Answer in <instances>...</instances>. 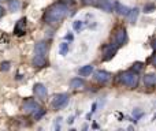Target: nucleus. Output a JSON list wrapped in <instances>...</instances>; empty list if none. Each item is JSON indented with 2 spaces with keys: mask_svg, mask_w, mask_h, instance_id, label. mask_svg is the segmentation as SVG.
<instances>
[{
  "mask_svg": "<svg viewBox=\"0 0 156 131\" xmlns=\"http://www.w3.org/2000/svg\"><path fill=\"white\" fill-rule=\"evenodd\" d=\"M69 14V6L66 3H55L47 10V13L44 15V19L48 25H58L59 22H62L63 19L67 17Z\"/></svg>",
  "mask_w": 156,
  "mask_h": 131,
  "instance_id": "nucleus-1",
  "label": "nucleus"
},
{
  "mask_svg": "<svg viewBox=\"0 0 156 131\" xmlns=\"http://www.w3.org/2000/svg\"><path fill=\"white\" fill-rule=\"evenodd\" d=\"M119 81L122 82L123 85H126L127 87L134 89L138 85V75L134 71H125V72H122L119 75Z\"/></svg>",
  "mask_w": 156,
  "mask_h": 131,
  "instance_id": "nucleus-2",
  "label": "nucleus"
},
{
  "mask_svg": "<svg viewBox=\"0 0 156 131\" xmlns=\"http://www.w3.org/2000/svg\"><path fill=\"white\" fill-rule=\"evenodd\" d=\"M69 94L66 93H60V94H56L55 97H54V100H52V106L55 108V109H63L64 106L69 104Z\"/></svg>",
  "mask_w": 156,
  "mask_h": 131,
  "instance_id": "nucleus-3",
  "label": "nucleus"
},
{
  "mask_svg": "<svg viewBox=\"0 0 156 131\" xmlns=\"http://www.w3.org/2000/svg\"><path fill=\"white\" fill-rule=\"evenodd\" d=\"M118 48L119 47H116V45H115V44H110V45H106V47H104V49H103V52H104V53H103V55H104V56H103V59H104V60H111V59H112L114 56H115V53H116V52H118Z\"/></svg>",
  "mask_w": 156,
  "mask_h": 131,
  "instance_id": "nucleus-4",
  "label": "nucleus"
},
{
  "mask_svg": "<svg viewBox=\"0 0 156 131\" xmlns=\"http://www.w3.org/2000/svg\"><path fill=\"white\" fill-rule=\"evenodd\" d=\"M111 76L112 75L110 74L108 71H104V70H97V71H94V79L100 83H106L111 79Z\"/></svg>",
  "mask_w": 156,
  "mask_h": 131,
  "instance_id": "nucleus-5",
  "label": "nucleus"
},
{
  "mask_svg": "<svg viewBox=\"0 0 156 131\" xmlns=\"http://www.w3.org/2000/svg\"><path fill=\"white\" fill-rule=\"evenodd\" d=\"M33 92H34V94L37 96L38 98H41V100H45V98H47V94H48L47 86L43 85V83H36L34 87H33Z\"/></svg>",
  "mask_w": 156,
  "mask_h": 131,
  "instance_id": "nucleus-6",
  "label": "nucleus"
},
{
  "mask_svg": "<svg viewBox=\"0 0 156 131\" xmlns=\"http://www.w3.org/2000/svg\"><path fill=\"white\" fill-rule=\"evenodd\" d=\"M114 38H115V45H116V47H122V45L126 43V38H127L126 30L123 29V27L118 29L116 33H115V37Z\"/></svg>",
  "mask_w": 156,
  "mask_h": 131,
  "instance_id": "nucleus-7",
  "label": "nucleus"
},
{
  "mask_svg": "<svg viewBox=\"0 0 156 131\" xmlns=\"http://www.w3.org/2000/svg\"><path fill=\"white\" fill-rule=\"evenodd\" d=\"M47 43L45 41H40L36 44L34 47V57H45L47 55Z\"/></svg>",
  "mask_w": 156,
  "mask_h": 131,
  "instance_id": "nucleus-8",
  "label": "nucleus"
},
{
  "mask_svg": "<svg viewBox=\"0 0 156 131\" xmlns=\"http://www.w3.org/2000/svg\"><path fill=\"white\" fill-rule=\"evenodd\" d=\"M40 105H38V102H36L34 100H27L23 102V105H22V109H23V112L25 113H33L36 109H38Z\"/></svg>",
  "mask_w": 156,
  "mask_h": 131,
  "instance_id": "nucleus-9",
  "label": "nucleus"
},
{
  "mask_svg": "<svg viewBox=\"0 0 156 131\" xmlns=\"http://www.w3.org/2000/svg\"><path fill=\"white\" fill-rule=\"evenodd\" d=\"M25 30H26V19L21 18L18 22H17L15 27H14V33H15L17 36H22V34H25Z\"/></svg>",
  "mask_w": 156,
  "mask_h": 131,
  "instance_id": "nucleus-10",
  "label": "nucleus"
},
{
  "mask_svg": "<svg viewBox=\"0 0 156 131\" xmlns=\"http://www.w3.org/2000/svg\"><path fill=\"white\" fill-rule=\"evenodd\" d=\"M114 7H115V11L119 14V15H122V17H127V14L130 11V8L129 7L123 6V4H121L118 1H114Z\"/></svg>",
  "mask_w": 156,
  "mask_h": 131,
  "instance_id": "nucleus-11",
  "label": "nucleus"
},
{
  "mask_svg": "<svg viewBox=\"0 0 156 131\" xmlns=\"http://www.w3.org/2000/svg\"><path fill=\"white\" fill-rule=\"evenodd\" d=\"M155 83H156V75L153 72H149V74H147L144 76V85L145 86L152 87L155 86Z\"/></svg>",
  "mask_w": 156,
  "mask_h": 131,
  "instance_id": "nucleus-12",
  "label": "nucleus"
},
{
  "mask_svg": "<svg viewBox=\"0 0 156 131\" xmlns=\"http://www.w3.org/2000/svg\"><path fill=\"white\" fill-rule=\"evenodd\" d=\"M114 0H100V8H103L107 13H112Z\"/></svg>",
  "mask_w": 156,
  "mask_h": 131,
  "instance_id": "nucleus-13",
  "label": "nucleus"
},
{
  "mask_svg": "<svg viewBox=\"0 0 156 131\" xmlns=\"http://www.w3.org/2000/svg\"><path fill=\"white\" fill-rule=\"evenodd\" d=\"M70 86L73 87V89H81V87L85 86V81L81 79V78H73L70 81Z\"/></svg>",
  "mask_w": 156,
  "mask_h": 131,
  "instance_id": "nucleus-14",
  "label": "nucleus"
},
{
  "mask_svg": "<svg viewBox=\"0 0 156 131\" xmlns=\"http://www.w3.org/2000/svg\"><path fill=\"white\" fill-rule=\"evenodd\" d=\"M78 72H80V75H82V76H86V75H90L92 72H93V66H92V64H86V66H84V67H81Z\"/></svg>",
  "mask_w": 156,
  "mask_h": 131,
  "instance_id": "nucleus-15",
  "label": "nucleus"
},
{
  "mask_svg": "<svg viewBox=\"0 0 156 131\" xmlns=\"http://www.w3.org/2000/svg\"><path fill=\"white\" fill-rule=\"evenodd\" d=\"M138 13H140V10H138L137 7H134V8H131L129 14H127V17H129V21H130L131 23H134L138 18Z\"/></svg>",
  "mask_w": 156,
  "mask_h": 131,
  "instance_id": "nucleus-16",
  "label": "nucleus"
},
{
  "mask_svg": "<svg viewBox=\"0 0 156 131\" xmlns=\"http://www.w3.org/2000/svg\"><path fill=\"white\" fill-rule=\"evenodd\" d=\"M19 8H21V1H19V0H10V3H8V10H10L11 13H17Z\"/></svg>",
  "mask_w": 156,
  "mask_h": 131,
  "instance_id": "nucleus-17",
  "label": "nucleus"
},
{
  "mask_svg": "<svg viewBox=\"0 0 156 131\" xmlns=\"http://www.w3.org/2000/svg\"><path fill=\"white\" fill-rule=\"evenodd\" d=\"M47 63L45 57H33V66L34 67H44Z\"/></svg>",
  "mask_w": 156,
  "mask_h": 131,
  "instance_id": "nucleus-18",
  "label": "nucleus"
},
{
  "mask_svg": "<svg viewBox=\"0 0 156 131\" xmlns=\"http://www.w3.org/2000/svg\"><path fill=\"white\" fill-rule=\"evenodd\" d=\"M44 115H45V109H44V108H41V106H40L38 109H36V111L33 112V116H34V119H36V120L41 119Z\"/></svg>",
  "mask_w": 156,
  "mask_h": 131,
  "instance_id": "nucleus-19",
  "label": "nucleus"
},
{
  "mask_svg": "<svg viewBox=\"0 0 156 131\" xmlns=\"http://www.w3.org/2000/svg\"><path fill=\"white\" fill-rule=\"evenodd\" d=\"M59 52H60V55H62V56L67 55V52H69V44H67V43H62V44H60Z\"/></svg>",
  "mask_w": 156,
  "mask_h": 131,
  "instance_id": "nucleus-20",
  "label": "nucleus"
},
{
  "mask_svg": "<svg viewBox=\"0 0 156 131\" xmlns=\"http://www.w3.org/2000/svg\"><path fill=\"white\" fill-rule=\"evenodd\" d=\"M155 11V4H145L144 6V13H147V14H151V13H153Z\"/></svg>",
  "mask_w": 156,
  "mask_h": 131,
  "instance_id": "nucleus-21",
  "label": "nucleus"
},
{
  "mask_svg": "<svg viewBox=\"0 0 156 131\" xmlns=\"http://www.w3.org/2000/svg\"><path fill=\"white\" fill-rule=\"evenodd\" d=\"M143 70V63L140 62H136L133 64V67H131V71H134V72H140Z\"/></svg>",
  "mask_w": 156,
  "mask_h": 131,
  "instance_id": "nucleus-22",
  "label": "nucleus"
},
{
  "mask_svg": "<svg viewBox=\"0 0 156 131\" xmlns=\"http://www.w3.org/2000/svg\"><path fill=\"white\" fill-rule=\"evenodd\" d=\"M82 26H84V23H82V21H75L74 23H73V27H74L75 31H80L82 29Z\"/></svg>",
  "mask_w": 156,
  "mask_h": 131,
  "instance_id": "nucleus-23",
  "label": "nucleus"
},
{
  "mask_svg": "<svg viewBox=\"0 0 156 131\" xmlns=\"http://www.w3.org/2000/svg\"><path fill=\"white\" fill-rule=\"evenodd\" d=\"M10 66H11L10 62H3L0 64V70H1V71H8V70H10Z\"/></svg>",
  "mask_w": 156,
  "mask_h": 131,
  "instance_id": "nucleus-24",
  "label": "nucleus"
},
{
  "mask_svg": "<svg viewBox=\"0 0 156 131\" xmlns=\"http://www.w3.org/2000/svg\"><path fill=\"white\" fill-rule=\"evenodd\" d=\"M60 123H62V118L55 119V130H56V131L60 130Z\"/></svg>",
  "mask_w": 156,
  "mask_h": 131,
  "instance_id": "nucleus-25",
  "label": "nucleus"
},
{
  "mask_svg": "<svg viewBox=\"0 0 156 131\" xmlns=\"http://www.w3.org/2000/svg\"><path fill=\"white\" fill-rule=\"evenodd\" d=\"M82 3L85 6H94L96 4V0H82Z\"/></svg>",
  "mask_w": 156,
  "mask_h": 131,
  "instance_id": "nucleus-26",
  "label": "nucleus"
},
{
  "mask_svg": "<svg viewBox=\"0 0 156 131\" xmlns=\"http://www.w3.org/2000/svg\"><path fill=\"white\" fill-rule=\"evenodd\" d=\"M133 115L136 116V119H140L141 116H143V112H140V111H134V112H133Z\"/></svg>",
  "mask_w": 156,
  "mask_h": 131,
  "instance_id": "nucleus-27",
  "label": "nucleus"
},
{
  "mask_svg": "<svg viewBox=\"0 0 156 131\" xmlns=\"http://www.w3.org/2000/svg\"><path fill=\"white\" fill-rule=\"evenodd\" d=\"M64 38H66L67 41H73V38H74V37H73V34H66V37H64Z\"/></svg>",
  "mask_w": 156,
  "mask_h": 131,
  "instance_id": "nucleus-28",
  "label": "nucleus"
},
{
  "mask_svg": "<svg viewBox=\"0 0 156 131\" xmlns=\"http://www.w3.org/2000/svg\"><path fill=\"white\" fill-rule=\"evenodd\" d=\"M73 122H74V116H70V118L67 119V123H69V124H71Z\"/></svg>",
  "mask_w": 156,
  "mask_h": 131,
  "instance_id": "nucleus-29",
  "label": "nucleus"
},
{
  "mask_svg": "<svg viewBox=\"0 0 156 131\" xmlns=\"http://www.w3.org/2000/svg\"><path fill=\"white\" fill-rule=\"evenodd\" d=\"M4 13H6V11H4V8H3V7L0 6V18H1V17L4 15Z\"/></svg>",
  "mask_w": 156,
  "mask_h": 131,
  "instance_id": "nucleus-30",
  "label": "nucleus"
},
{
  "mask_svg": "<svg viewBox=\"0 0 156 131\" xmlns=\"http://www.w3.org/2000/svg\"><path fill=\"white\" fill-rule=\"evenodd\" d=\"M0 1H1V0H0Z\"/></svg>",
  "mask_w": 156,
  "mask_h": 131,
  "instance_id": "nucleus-31",
  "label": "nucleus"
}]
</instances>
